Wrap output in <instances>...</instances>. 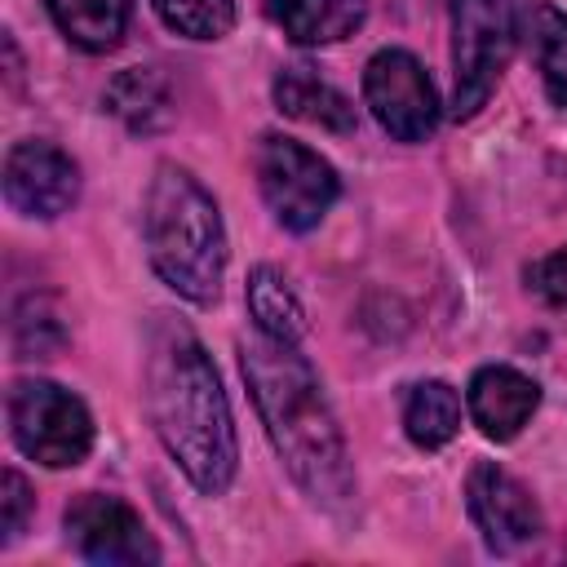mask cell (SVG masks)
<instances>
[{
  "label": "cell",
  "instance_id": "1",
  "mask_svg": "<svg viewBox=\"0 0 567 567\" xmlns=\"http://www.w3.org/2000/svg\"><path fill=\"white\" fill-rule=\"evenodd\" d=\"M146 412L182 474L217 496L235 478V421L208 350L182 323H155L146 354Z\"/></svg>",
  "mask_w": 567,
  "mask_h": 567
},
{
  "label": "cell",
  "instance_id": "2",
  "mask_svg": "<svg viewBox=\"0 0 567 567\" xmlns=\"http://www.w3.org/2000/svg\"><path fill=\"white\" fill-rule=\"evenodd\" d=\"M239 363H244L252 403L266 421V434L284 456L288 474L323 505L346 501L350 496L346 439L319 390V377L297 354V346L257 332L252 341L239 346Z\"/></svg>",
  "mask_w": 567,
  "mask_h": 567
},
{
  "label": "cell",
  "instance_id": "3",
  "mask_svg": "<svg viewBox=\"0 0 567 567\" xmlns=\"http://www.w3.org/2000/svg\"><path fill=\"white\" fill-rule=\"evenodd\" d=\"M146 252L159 279L208 306L226 275V226L217 199L177 164H164L146 190Z\"/></svg>",
  "mask_w": 567,
  "mask_h": 567
},
{
  "label": "cell",
  "instance_id": "4",
  "mask_svg": "<svg viewBox=\"0 0 567 567\" xmlns=\"http://www.w3.org/2000/svg\"><path fill=\"white\" fill-rule=\"evenodd\" d=\"M9 434L22 456L49 470L80 465L93 447L89 408L53 381H18L9 390Z\"/></svg>",
  "mask_w": 567,
  "mask_h": 567
},
{
  "label": "cell",
  "instance_id": "5",
  "mask_svg": "<svg viewBox=\"0 0 567 567\" xmlns=\"http://www.w3.org/2000/svg\"><path fill=\"white\" fill-rule=\"evenodd\" d=\"M514 53L509 0H452V111L474 115Z\"/></svg>",
  "mask_w": 567,
  "mask_h": 567
},
{
  "label": "cell",
  "instance_id": "6",
  "mask_svg": "<svg viewBox=\"0 0 567 567\" xmlns=\"http://www.w3.org/2000/svg\"><path fill=\"white\" fill-rule=\"evenodd\" d=\"M257 182L261 195L270 204V213L279 217V226L288 230H310L323 221V213L337 199V173L323 155H315L310 146L266 133L257 142Z\"/></svg>",
  "mask_w": 567,
  "mask_h": 567
},
{
  "label": "cell",
  "instance_id": "7",
  "mask_svg": "<svg viewBox=\"0 0 567 567\" xmlns=\"http://www.w3.org/2000/svg\"><path fill=\"white\" fill-rule=\"evenodd\" d=\"M363 97L381 128L399 142H425L439 124V97L425 66L408 49H381L363 66Z\"/></svg>",
  "mask_w": 567,
  "mask_h": 567
},
{
  "label": "cell",
  "instance_id": "8",
  "mask_svg": "<svg viewBox=\"0 0 567 567\" xmlns=\"http://www.w3.org/2000/svg\"><path fill=\"white\" fill-rule=\"evenodd\" d=\"M465 501H470V518L478 523L487 549H496V554H514L540 536V509H536L532 492L492 461H478L470 470Z\"/></svg>",
  "mask_w": 567,
  "mask_h": 567
},
{
  "label": "cell",
  "instance_id": "9",
  "mask_svg": "<svg viewBox=\"0 0 567 567\" xmlns=\"http://www.w3.org/2000/svg\"><path fill=\"white\" fill-rule=\"evenodd\" d=\"M66 532H71L75 549L89 563H102V567H133V563H155L159 558L142 518L115 496H97V492L80 496L66 509Z\"/></svg>",
  "mask_w": 567,
  "mask_h": 567
},
{
  "label": "cell",
  "instance_id": "10",
  "mask_svg": "<svg viewBox=\"0 0 567 567\" xmlns=\"http://www.w3.org/2000/svg\"><path fill=\"white\" fill-rule=\"evenodd\" d=\"M80 173L53 142H18L4 155V199L27 217H58L75 204Z\"/></svg>",
  "mask_w": 567,
  "mask_h": 567
},
{
  "label": "cell",
  "instance_id": "11",
  "mask_svg": "<svg viewBox=\"0 0 567 567\" xmlns=\"http://www.w3.org/2000/svg\"><path fill=\"white\" fill-rule=\"evenodd\" d=\"M465 403H470L474 425H478L487 439L505 443V439H514V434L532 421V412H536V403H540V385H536L532 377H523L518 368L487 363V368L474 372Z\"/></svg>",
  "mask_w": 567,
  "mask_h": 567
},
{
  "label": "cell",
  "instance_id": "12",
  "mask_svg": "<svg viewBox=\"0 0 567 567\" xmlns=\"http://www.w3.org/2000/svg\"><path fill=\"white\" fill-rule=\"evenodd\" d=\"M275 102L284 115L301 120V124H319L332 133H350L354 128V106L350 97L328 84L323 75H315L310 66H288L275 75Z\"/></svg>",
  "mask_w": 567,
  "mask_h": 567
},
{
  "label": "cell",
  "instance_id": "13",
  "mask_svg": "<svg viewBox=\"0 0 567 567\" xmlns=\"http://www.w3.org/2000/svg\"><path fill=\"white\" fill-rule=\"evenodd\" d=\"M363 0H270V18L297 44H337L363 27Z\"/></svg>",
  "mask_w": 567,
  "mask_h": 567
},
{
  "label": "cell",
  "instance_id": "14",
  "mask_svg": "<svg viewBox=\"0 0 567 567\" xmlns=\"http://www.w3.org/2000/svg\"><path fill=\"white\" fill-rule=\"evenodd\" d=\"M49 13L58 31L89 53L115 49L128 27V0H49Z\"/></svg>",
  "mask_w": 567,
  "mask_h": 567
},
{
  "label": "cell",
  "instance_id": "15",
  "mask_svg": "<svg viewBox=\"0 0 567 567\" xmlns=\"http://www.w3.org/2000/svg\"><path fill=\"white\" fill-rule=\"evenodd\" d=\"M248 310L257 319V332H266L275 341L297 346L306 337V310L275 266H257L248 275Z\"/></svg>",
  "mask_w": 567,
  "mask_h": 567
},
{
  "label": "cell",
  "instance_id": "16",
  "mask_svg": "<svg viewBox=\"0 0 567 567\" xmlns=\"http://www.w3.org/2000/svg\"><path fill=\"white\" fill-rule=\"evenodd\" d=\"M403 430L416 447H443L461 430V399L443 381H421L403 399Z\"/></svg>",
  "mask_w": 567,
  "mask_h": 567
},
{
  "label": "cell",
  "instance_id": "17",
  "mask_svg": "<svg viewBox=\"0 0 567 567\" xmlns=\"http://www.w3.org/2000/svg\"><path fill=\"white\" fill-rule=\"evenodd\" d=\"M106 106L128 124V128H159L168 120V89L151 66H128L124 75L111 80L106 89Z\"/></svg>",
  "mask_w": 567,
  "mask_h": 567
},
{
  "label": "cell",
  "instance_id": "18",
  "mask_svg": "<svg viewBox=\"0 0 567 567\" xmlns=\"http://www.w3.org/2000/svg\"><path fill=\"white\" fill-rule=\"evenodd\" d=\"M532 53L545 80V93L554 106H567V13L554 4H540L532 18Z\"/></svg>",
  "mask_w": 567,
  "mask_h": 567
},
{
  "label": "cell",
  "instance_id": "19",
  "mask_svg": "<svg viewBox=\"0 0 567 567\" xmlns=\"http://www.w3.org/2000/svg\"><path fill=\"white\" fill-rule=\"evenodd\" d=\"M159 22L190 40H221L235 27V0H151Z\"/></svg>",
  "mask_w": 567,
  "mask_h": 567
},
{
  "label": "cell",
  "instance_id": "20",
  "mask_svg": "<svg viewBox=\"0 0 567 567\" xmlns=\"http://www.w3.org/2000/svg\"><path fill=\"white\" fill-rule=\"evenodd\" d=\"M0 505H4V518H0V540H13L22 527H27V514H31V487L18 470H4L0 478Z\"/></svg>",
  "mask_w": 567,
  "mask_h": 567
},
{
  "label": "cell",
  "instance_id": "21",
  "mask_svg": "<svg viewBox=\"0 0 567 567\" xmlns=\"http://www.w3.org/2000/svg\"><path fill=\"white\" fill-rule=\"evenodd\" d=\"M527 284H532L549 306H567V248H554L549 257L532 261Z\"/></svg>",
  "mask_w": 567,
  "mask_h": 567
}]
</instances>
